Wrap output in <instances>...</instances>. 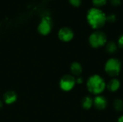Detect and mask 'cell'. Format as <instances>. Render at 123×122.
<instances>
[{
	"instance_id": "6da1fadb",
	"label": "cell",
	"mask_w": 123,
	"mask_h": 122,
	"mask_svg": "<svg viewBox=\"0 0 123 122\" xmlns=\"http://www.w3.org/2000/svg\"><path fill=\"white\" fill-rule=\"evenodd\" d=\"M89 24L95 29L102 27L107 22V16L103 11L97 7L91 8L86 15Z\"/></svg>"
},
{
	"instance_id": "7a4b0ae2",
	"label": "cell",
	"mask_w": 123,
	"mask_h": 122,
	"mask_svg": "<svg viewBox=\"0 0 123 122\" xmlns=\"http://www.w3.org/2000/svg\"><path fill=\"white\" fill-rule=\"evenodd\" d=\"M86 87L90 93L99 95L105 89L106 83L105 80L100 76L93 75L88 79Z\"/></svg>"
},
{
	"instance_id": "3957f363",
	"label": "cell",
	"mask_w": 123,
	"mask_h": 122,
	"mask_svg": "<svg viewBox=\"0 0 123 122\" xmlns=\"http://www.w3.org/2000/svg\"><path fill=\"white\" fill-rule=\"evenodd\" d=\"M105 72L111 77L117 76L121 70V63L117 58L109 59L105 66Z\"/></svg>"
},
{
	"instance_id": "277c9868",
	"label": "cell",
	"mask_w": 123,
	"mask_h": 122,
	"mask_svg": "<svg viewBox=\"0 0 123 122\" xmlns=\"http://www.w3.org/2000/svg\"><path fill=\"white\" fill-rule=\"evenodd\" d=\"M89 42L94 48L102 47L107 43V36L102 31H95L89 36Z\"/></svg>"
},
{
	"instance_id": "5b68a950",
	"label": "cell",
	"mask_w": 123,
	"mask_h": 122,
	"mask_svg": "<svg viewBox=\"0 0 123 122\" xmlns=\"http://www.w3.org/2000/svg\"><path fill=\"white\" fill-rule=\"evenodd\" d=\"M52 28V20L49 16H44L41 22H40L38 27H37V30L40 34L43 35H47L50 33V30Z\"/></svg>"
},
{
	"instance_id": "8992f818",
	"label": "cell",
	"mask_w": 123,
	"mask_h": 122,
	"mask_svg": "<svg viewBox=\"0 0 123 122\" xmlns=\"http://www.w3.org/2000/svg\"><path fill=\"white\" fill-rule=\"evenodd\" d=\"M76 84V79L71 75L63 76L60 81V87L64 91H71Z\"/></svg>"
},
{
	"instance_id": "52a82bcc",
	"label": "cell",
	"mask_w": 123,
	"mask_h": 122,
	"mask_svg": "<svg viewBox=\"0 0 123 122\" xmlns=\"http://www.w3.org/2000/svg\"><path fill=\"white\" fill-rule=\"evenodd\" d=\"M58 37L63 42H69L74 37V32L69 27H63L58 31Z\"/></svg>"
},
{
	"instance_id": "ba28073f",
	"label": "cell",
	"mask_w": 123,
	"mask_h": 122,
	"mask_svg": "<svg viewBox=\"0 0 123 122\" xmlns=\"http://www.w3.org/2000/svg\"><path fill=\"white\" fill-rule=\"evenodd\" d=\"M107 101L106 99L102 96H97L94 99V104L96 109L98 110H103L106 108Z\"/></svg>"
},
{
	"instance_id": "9c48e42d",
	"label": "cell",
	"mask_w": 123,
	"mask_h": 122,
	"mask_svg": "<svg viewBox=\"0 0 123 122\" xmlns=\"http://www.w3.org/2000/svg\"><path fill=\"white\" fill-rule=\"evenodd\" d=\"M3 99L4 103H6V104H12L16 101L17 99V95L14 91H9L4 94Z\"/></svg>"
},
{
	"instance_id": "30bf717a",
	"label": "cell",
	"mask_w": 123,
	"mask_h": 122,
	"mask_svg": "<svg viewBox=\"0 0 123 122\" xmlns=\"http://www.w3.org/2000/svg\"><path fill=\"white\" fill-rule=\"evenodd\" d=\"M120 81L117 80V78H113V79L110 80L107 85V89L111 92L117 91L120 88Z\"/></svg>"
},
{
	"instance_id": "8fae6325",
	"label": "cell",
	"mask_w": 123,
	"mask_h": 122,
	"mask_svg": "<svg viewBox=\"0 0 123 122\" xmlns=\"http://www.w3.org/2000/svg\"><path fill=\"white\" fill-rule=\"evenodd\" d=\"M70 69H71V73L74 76H78L82 73V67H81V64L77 62H74V63H71Z\"/></svg>"
},
{
	"instance_id": "7c38bea8",
	"label": "cell",
	"mask_w": 123,
	"mask_h": 122,
	"mask_svg": "<svg viewBox=\"0 0 123 122\" xmlns=\"http://www.w3.org/2000/svg\"><path fill=\"white\" fill-rule=\"evenodd\" d=\"M94 104V100L90 96H86L84 97L81 101V106L84 109H89L92 108V106Z\"/></svg>"
},
{
	"instance_id": "4fadbf2b",
	"label": "cell",
	"mask_w": 123,
	"mask_h": 122,
	"mask_svg": "<svg viewBox=\"0 0 123 122\" xmlns=\"http://www.w3.org/2000/svg\"><path fill=\"white\" fill-rule=\"evenodd\" d=\"M117 50V45H116L115 42L111 41V42H109L107 43H106V50L112 54V53H115Z\"/></svg>"
},
{
	"instance_id": "5bb4252c",
	"label": "cell",
	"mask_w": 123,
	"mask_h": 122,
	"mask_svg": "<svg viewBox=\"0 0 123 122\" xmlns=\"http://www.w3.org/2000/svg\"><path fill=\"white\" fill-rule=\"evenodd\" d=\"M113 107L116 111H122L123 110V101L119 99H115L113 101Z\"/></svg>"
},
{
	"instance_id": "9a60e30c",
	"label": "cell",
	"mask_w": 123,
	"mask_h": 122,
	"mask_svg": "<svg viewBox=\"0 0 123 122\" xmlns=\"http://www.w3.org/2000/svg\"><path fill=\"white\" fill-rule=\"evenodd\" d=\"M107 0H92V3L95 6H102L107 3Z\"/></svg>"
},
{
	"instance_id": "2e32d148",
	"label": "cell",
	"mask_w": 123,
	"mask_h": 122,
	"mask_svg": "<svg viewBox=\"0 0 123 122\" xmlns=\"http://www.w3.org/2000/svg\"><path fill=\"white\" fill-rule=\"evenodd\" d=\"M116 15L115 14H110L109 15L107 16V21L110 22V23H112V22H115L116 21Z\"/></svg>"
},
{
	"instance_id": "e0dca14e",
	"label": "cell",
	"mask_w": 123,
	"mask_h": 122,
	"mask_svg": "<svg viewBox=\"0 0 123 122\" xmlns=\"http://www.w3.org/2000/svg\"><path fill=\"white\" fill-rule=\"evenodd\" d=\"M69 2L74 6H79L81 4V0H69Z\"/></svg>"
},
{
	"instance_id": "ac0fdd59",
	"label": "cell",
	"mask_w": 123,
	"mask_h": 122,
	"mask_svg": "<svg viewBox=\"0 0 123 122\" xmlns=\"http://www.w3.org/2000/svg\"><path fill=\"white\" fill-rule=\"evenodd\" d=\"M110 4L114 6H117L121 4V0H110Z\"/></svg>"
},
{
	"instance_id": "d6986e66",
	"label": "cell",
	"mask_w": 123,
	"mask_h": 122,
	"mask_svg": "<svg viewBox=\"0 0 123 122\" xmlns=\"http://www.w3.org/2000/svg\"><path fill=\"white\" fill-rule=\"evenodd\" d=\"M118 45L120 47L123 48V35H120L118 39Z\"/></svg>"
},
{
	"instance_id": "ffe728a7",
	"label": "cell",
	"mask_w": 123,
	"mask_h": 122,
	"mask_svg": "<svg viewBox=\"0 0 123 122\" xmlns=\"http://www.w3.org/2000/svg\"><path fill=\"white\" fill-rule=\"evenodd\" d=\"M82 78H81V77H78V78L77 79H76V83H82Z\"/></svg>"
},
{
	"instance_id": "44dd1931",
	"label": "cell",
	"mask_w": 123,
	"mask_h": 122,
	"mask_svg": "<svg viewBox=\"0 0 123 122\" xmlns=\"http://www.w3.org/2000/svg\"><path fill=\"white\" fill-rule=\"evenodd\" d=\"M117 122H123V116H120V117L118 119V121H117Z\"/></svg>"
},
{
	"instance_id": "7402d4cb",
	"label": "cell",
	"mask_w": 123,
	"mask_h": 122,
	"mask_svg": "<svg viewBox=\"0 0 123 122\" xmlns=\"http://www.w3.org/2000/svg\"><path fill=\"white\" fill-rule=\"evenodd\" d=\"M2 106H3V102L0 100V109L2 108Z\"/></svg>"
}]
</instances>
